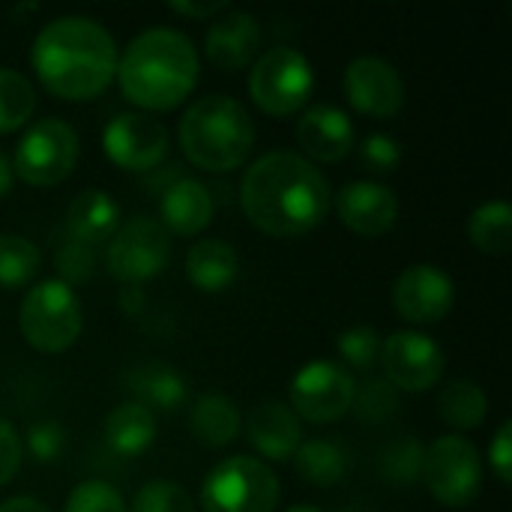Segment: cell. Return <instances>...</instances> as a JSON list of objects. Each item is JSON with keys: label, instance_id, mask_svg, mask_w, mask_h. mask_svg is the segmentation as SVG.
I'll return each instance as SVG.
<instances>
[{"label": "cell", "instance_id": "obj_43", "mask_svg": "<svg viewBox=\"0 0 512 512\" xmlns=\"http://www.w3.org/2000/svg\"><path fill=\"white\" fill-rule=\"evenodd\" d=\"M15 186V174H12V162L0 153V198H6Z\"/></svg>", "mask_w": 512, "mask_h": 512}, {"label": "cell", "instance_id": "obj_28", "mask_svg": "<svg viewBox=\"0 0 512 512\" xmlns=\"http://www.w3.org/2000/svg\"><path fill=\"white\" fill-rule=\"evenodd\" d=\"M468 237L483 255H507L512 246V207L507 201H486L468 219Z\"/></svg>", "mask_w": 512, "mask_h": 512}, {"label": "cell", "instance_id": "obj_42", "mask_svg": "<svg viewBox=\"0 0 512 512\" xmlns=\"http://www.w3.org/2000/svg\"><path fill=\"white\" fill-rule=\"evenodd\" d=\"M0 512H51L39 498H30V495H18V498H9L0 504Z\"/></svg>", "mask_w": 512, "mask_h": 512}, {"label": "cell", "instance_id": "obj_33", "mask_svg": "<svg viewBox=\"0 0 512 512\" xmlns=\"http://www.w3.org/2000/svg\"><path fill=\"white\" fill-rule=\"evenodd\" d=\"M129 512H198L189 492L171 480H153L138 489Z\"/></svg>", "mask_w": 512, "mask_h": 512}, {"label": "cell", "instance_id": "obj_14", "mask_svg": "<svg viewBox=\"0 0 512 512\" xmlns=\"http://www.w3.org/2000/svg\"><path fill=\"white\" fill-rule=\"evenodd\" d=\"M345 99L366 117H396L405 108V81L399 69L381 57H357L345 69Z\"/></svg>", "mask_w": 512, "mask_h": 512}, {"label": "cell", "instance_id": "obj_11", "mask_svg": "<svg viewBox=\"0 0 512 512\" xmlns=\"http://www.w3.org/2000/svg\"><path fill=\"white\" fill-rule=\"evenodd\" d=\"M354 393H357V381L345 366L333 360H312L294 375L288 408L294 411L297 420L306 423H318V426L336 423L351 411Z\"/></svg>", "mask_w": 512, "mask_h": 512}, {"label": "cell", "instance_id": "obj_17", "mask_svg": "<svg viewBox=\"0 0 512 512\" xmlns=\"http://www.w3.org/2000/svg\"><path fill=\"white\" fill-rule=\"evenodd\" d=\"M297 144L309 156L312 165L315 162H324V165L342 162L357 144L354 123L336 105H312L297 120Z\"/></svg>", "mask_w": 512, "mask_h": 512}, {"label": "cell", "instance_id": "obj_22", "mask_svg": "<svg viewBox=\"0 0 512 512\" xmlns=\"http://www.w3.org/2000/svg\"><path fill=\"white\" fill-rule=\"evenodd\" d=\"M240 273V258L237 249L219 237H207L198 240L189 252H186V276L192 282V288L204 291V294H222L234 285Z\"/></svg>", "mask_w": 512, "mask_h": 512}, {"label": "cell", "instance_id": "obj_32", "mask_svg": "<svg viewBox=\"0 0 512 512\" xmlns=\"http://www.w3.org/2000/svg\"><path fill=\"white\" fill-rule=\"evenodd\" d=\"M396 408H399V390L387 378H372L363 387H357L351 405V411H357L363 423H381L390 414H396Z\"/></svg>", "mask_w": 512, "mask_h": 512}, {"label": "cell", "instance_id": "obj_23", "mask_svg": "<svg viewBox=\"0 0 512 512\" xmlns=\"http://www.w3.org/2000/svg\"><path fill=\"white\" fill-rule=\"evenodd\" d=\"M105 447L120 459H138L144 456L156 441V414L147 411L138 402L117 405L102 426Z\"/></svg>", "mask_w": 512, "mask_h": 512}, {"label": "cell", "instance_id": "obj_39", "mask_svg": "<svg viewBox=\"0 0 512 512\" xmlns=\"http://www.w3.org/2000/svg\"><path fill=\"white\" fill-rule=\"evenodd\" d=\"M21 459H24V447H21V438L15 432V426L9 420L0 417V489L6 483H12V477L18 474L21 468Z\"/></svg>", "mask_w": 512, "mask_h": 512}, {"label": "cell", "instance_id": "obj_4", "mask_svg": "<svg viewBox=\"0 0 512 512\" xmlns=\"http://www.w3.org/2000/svg\"><path fill=\"white\" fill-rule=\"evenodd\" d=\"M180 147L204 171H234L255 147L252 117L231 96H201L180 120Z\"/></svg>", "mask_w": 512, "mask_h": 512}, {"label": "cell", "instance_id": "obj_1", "mask_svg": "<svg viewBox=\"0 0 512 512\" xmlns=\"http://www.w3.org/2000/svg\"><path fill=\"white\" fill-rule=\"evenodd\" d=\"M330 183L318 165L291 150L255 159L240 180L246 219L270 237H300L318 228L330 210Z\"/></svg>", "mask_w": 512, "mask_h": 512}, {"label": "cell", "instance_id": "obj_36", "mask_svg": "<svg viewBox=\"0 0 512 512\" xmlns=\"http://www.w3.org/2000/svg\"><path fill=\"white\" fill-rule=\"evenodd\" d=\"M63 444H66V432H63V426L54 423V420L30 423V429H27V435H24V441H21V447H24L36 462H42V465L57 462L60 453H63Z\"/></svg>", "mask_w": 512, "mask_h": 512}, {"label": "cell", "instance_id": "obj_34", "mask_svg": "<svg viewBox=\"0 0 512 512\" xmlns=\"http://www.w3.org/2000/svg\"><path fill=\"white\" fill-rule=\"evenodd\" d=\"M336 351L351 369H372L381 360V336L375 327L360 324L336 339Z\"/></svg>", "mask_w": 512, "mask_h": 512}, {"label": "cell", "instance_id": "obj_40", "mask_svg": "<svg viewBox=\"0 0 512 512\" xmlns=\"http://www.w3.org/2000/svg\"><path fill=\"white\" fill-rule=\"evenodd\" d=\"M489 465L495 471V477L510 486L512 480V423H501V429L495 432L492 444H489Z\"/></svg>", "mask_w": 512, "mask_h": 512}, {"label": "cell", "instance_id": "obj_44", "mask_svg": "<svg viewBox=\"0 0 512 512\" xmlns=\"http://www.w3.org/2000/svg\"><path fill=\"white\" fill-rule=\"evenodd\" d=\"M285 512H321L318 507H309V504H300V507H291V510Z\"/></svg>", "mask_w": 512, "mask_h": 512}, {"label": "cell", "instance_id": "obj_15", "mask_svg": "<svg viewBox=\"0 0 512 512\" xmlns=\"http://www.w3.org/2000/svg\"><path fill=\"white\" fill-rule=\"evenodd\" d=\"M453 303V279L432 264L408 267L393 285V309L408 324H438L453 312Z\"/></svg>", "mask_w": 512, "mask_h": 512}, {"label": "cell", "instance_id": "obj_35", "mask_svg": "<svg viewBox=\"0 0 512 512\" xmlns=\"http://www.w3.org/2000/svg\"><path fill=\"white\" fill-rule=\"evenodd\" d=\"M63 512H129L126 510V501L123 495L102 483V480H87V483H78L69 498H66V507Z\"/></svg>", "mask_w": 512, "mask_h": 512}, {"label": "cell", "instance_id": "obj_2", "mask_svg": "<svg viewBox=\"0 0 512 512\" xmlns=\"http://www.w3.org/2000/svg\"><path fill=\"white\" fill-rule=\"evenodd\" d=\"M114 36L87 15H63L48 21L30 48L39 84L66 102L96 99L117 75Z\"/></svg>", "mask_w": 512, "mask_h": 512}, {"label": "cell", "instance_id": "obj_29", "mask_svg": "<svg viewBox=\"0 0 512 512\" xmlns=\"http://www.w3.org/2000/svg\"><path fill=\"white\" fill-rule=\"evenodd\" d=\"M36 111V90L30 78L0 66V135L21 129Z\"/></svg>", "mask_w": 512, "mask_h": 512}, {"label": "cell", "instance_id": "obj_19", "mask_svg": "<svg viewBox=\"0 0 512 512\" xmlns=\"http://www.w3.org/2000/svg\"><path fill=\"white\" fill-rule=\"evenodd\" d=\"M216 204L210 189L201 180L177 177L168 189L159 192V222L168 234L198 237L213 222Z\"/></svg>", "mask_w": 512, "mask_h": 512}, {"label": "cell", "instance_id": "obj_31", "mask_svg": "<svg viewBox=\"0 0 512 512\" xmlns=\"http://www.w3.org/2000/svg\"><path fill=\"white\" fill-rule=\"evenodd\" d=\"M423 456L426 447L420 441H396L384 456H381V477L393 486H411L414 480L423 477Z\"/></svg>", "mask_w": 512, "mask_h": 512}, {"label": "cell", "instance_id": "obj_30", "mask_svg": "<svg viewBox=\"0 0 512 512\" xmlns=\"http://www.w3.org/2000/svg\"><path fill=\"white\" fill-rule=\"evenodd\" d=\"M39 270V249L21 234H0V288H24Z\"/></svg>", "mask_w": 512, "mask_h": 512}, {"label": "cell", "instance_id": "obj_5", "mask_svg": "<svg viewBox=\"0 0 512 512\" xmlns=\"http://www.w3.org/2000/svg\"><path fill=\"white\" fill-rule=\"evenodd\" d=\"M18 327L24 342L39 354L69 351L84 330V312L75 288L60 279H45L33 285L21 300Z\"/></svg>", "mask_w": 512, "mask_h": 512}, {"label": "cell", "instance_id": "obj_6", "mask_svg": "<svg viewBox=\"0 0 512 512\" xmlns=\"http://www.w3.org/2000/svg\"><path fill=\"white\" fill-rule=\"evenodd\" d=\"M279 492V477L267 462L231 456L204 477L201 512H273Z\"/></svg>", "mask_w": 512, "mask_h": 512}, {"label": "cell", "instance_id": "obj_9", "mask_svg": "<svg viewBox=\"0 0 512 512\" xmlns=\"http://www.w3.org/2000/svg\"><path fill=\"white\" fill-rule=\"evenodd\" d=\"M171 261V234L159 219L138 213L129 222H120L117 234L108 240L105 267L123 285H141L159 276Z\"/></svg>", "mask_w": 512, "mask_h": 512}, {"label": "cell", "instance_id": "obj_37", "mask_svg": "<svg viewBox=\"0 0 512 512\" xmlns=\"http://www.w3.org/2000/svg\"><path fill=\"white\" fill-rule=\"evenodd\" d=\"M360 162L375 174H390L402 162V144L393 135L372 132L360 141Z\"/></svg>", "mask_w": 512, "mask_h": 512}, {"label": "cell", "instance_id": "obj_18", "mask_svg": "<svg viewBox=\"0 0 512 512\" xmlns=\"http://www.w3.org/2000/svg\"><path fill=\"white\" fill-rule=\"evenodd\" d=\"M261 48V27L258 18L249 12H222L204 39V54L216 69L237 72L246 69Z\"/></svg>", "mask_w": 512, "mask_h": 512}, {"label": "cell", "instance_id": "obj_7", "mask_svg": "<svg viewBox=\"0 0 512 512\" xmlns=\"http://www.w3.org/2000/svg\"><path fill=\"white\" fill-rule=\"evenodd\" d=\"M315 90V72L297 48L276 45L267 48L249 72V96L252 102L273 117L297 114Z\"/></svg>", "mask_w": 512, "mask_h": 512}, {"label": "cell", "instance_id": "obj_38", "mask_svg": "<svg viewBox=\"0 0 512 512\" xmlns=\"http://www.w3.org/2000/svg\"><path fill=\"white\" fill-rule=\"evenodd\" d=\"M57 270H60V282H66L69 288L75 282H87L90 273H93V252L81 243H72L66 240L60 249H57V258H54Z\"/></svg>", "mask_w": 512, "mask_h": 512}, {"label": "cell", "instance_id": "obj_3", "mask_svg": "<svg viewBox=\"0 0 512 512\" xmlns=\"http://www.w3.org/2000/svg\"><path fill=\"white\" fill-rule=\"evenodd\" d=\"M123 96L144 111H171L186 102L198 84V51L192 39L171 27L138 33L117 57Z\"/></svg>", "mask_w": 512, "mask_h": 512}, {"label": "cell", "instance_id": "obj_26", "mask_svg": "<svg viewBox=\"0 0 512 512\" xmlns=\"http://www.w3.org/2000/svg\"><path fill=\"white\" fill-rule=\"evenodd\" d=\"M486 414H489V399L474 381H453L438 396V417L456 432L477 429L486 420Z\"/></svg>", "mask_w": 512, "mask_h": 512}, {"label": "cell", "instance_id": "obj_25", "mask_svg": "<svg viewBox=\"0 0 512 512\" xmlns=\"http://www.w3.org/2000/svg\"><path fill=\"white\" fill-rule=\"evenodd\" d=\"M189 426H192L195 441H201L210 450H219V447H228L231 441H237V435L243 429V414L234 399H228L222 393H204L192 405Z\"/></svg>", "mask_w": 512, "mask_h": 512}, {"label": "cell", "instance_id": "obj_27", "mask_svg": "<svg viewBox=\"0 0 512 512\" xmlns=\"http://www.w3.org/2000/svg\"><path fill=\"white\" fill-rule=\"evenodd\" d=\"M294 456H297V474L309 486L330 489L348 471V453L336 441H327V438H315V441L300 444Z\"/></svg>", "mask_w": 512, "mask_h": 512}, {"label": "cell", "instance_id": "obj_41", "mask_svg": "<svg viewBox=\"0 0 512 512\" xmlns=\"http://www.w3.org/2000/svg\"><path fill=\"white\" fill-rule=\"evenodd\" d=\"M171 12L183 15V18H216L219 12H228V3L216 0V3H189V0H174L168 3Z\"/></svg>", "mask_w": 512, "mask_h": 512}, {"label": "cell", "instance_id": "obj_24", "mask_svg": "<svg viewBox=\"0 0 512 512\" xmlns=\"http://www.w3.org/2000/svg\"><path fill=\"white\" fill-rule=\"evenodd\" d=\"M126 390L135 396L138 405H144L147 411H177L186 405V396H189V384L186 378L165 366V363H144V366H135L126 372Z\"/></svg>", "mask_w": 512, "mask_h": 512}, {"label": "cell", "instance_id": "obj_16", "mask_svg": "<svg viewBox=\"0 0 512 512\" xmlns=\"http://www.w3.org/2000/svg\"><path fill=\"white\" fill-rule=\"evenodd\" d=\"M336 213L342 225L360 237H381L387 234L399 219V201L393 189L372 180H354L339 189L336 195Z\"/></svg>", "mask_w": 512, "mask_h": 512}, {"label": "cell", "instance_id": "obj_12", "mask_svg": "<svg viewBox=\"0 0 512 512\" xmlns=\"http://www.w3.org/2000/svg\"><path fill=\"white\" fill-rule=\"evenodd\" d=\"M384 378L399 393H426L444 375L441 345L417 330H396L381 342Z\"/></svg>", "mask_w": 512, "mask_h": 512}, {"label": "cell", "instance_id": "obj_13", "mask_svg": "<svg viewBox=\"0 0 512 512\" xmlns=\"http://www.w3.org/2000/svg\"><path fill=\"white\" fill-rule=\"evenodd\" d=\"M102 150L123 171H156L168 156V129L150 114H117L102 132Z\"/></svg>", "mask_w": 512, "mask_h": 512}, {"label": "cell", "instance_id": "obj_21", "mask_svg": "<svg viewBox=\"0 0 512 512\" xmlns=\"http://www.w3.org/2000/svg\"><path fill=\"white\" fill-rule=\"evenodd\" d=\"M249 441L258 456L270 462H288L303 444V429L288 405L264 402L249 414Z\"/></svg>", "mask_w": 512, "mask_h": 512}, {"label": "cell", "instance_id": "obj_8", "mask_svg": "<svg viewBox=\"0 0 512 512\" xmlns=\"http://www.w3.org/2000/svg\"><path fill=\"white\" fill-rule=\"evenodd\" d=\"M78 135L66 120L45 117L36 120L15 144L12 174L36 189L63 183L78 165Z\"/></svg>", "mask_w": 512, "mask_h": 512}, {"label": "cell", "instance_id": "obj_10", "mask_svg": "<svg viewBox=\"0 0 512 512\" xmlns=\"http://www.w3.org/2000/svg\"><path fill=\"white\" fill-rule=\"evenodd\" d=\"M423 480L444 507H468L483 486V462L477 447L462 435L438 438L423 456Z\"/></svg>", "mask_w": 512, "mask_h": 512}, {"label": "cell", "instance_id": "obj_20", "mask_svg": "<svg viewBox=\"0 0 512 512\" xmlns=\"http://www.w3.org/2000/svg\"><path fill=\"white\" fill-rule=\"evenodd\" d=\"M63 228H66V240L93 249L117 234L120 204L102 189H84L69 201Z\"/></svg>", "mask_w": 512, "mask_h": 512}]
</instances>
